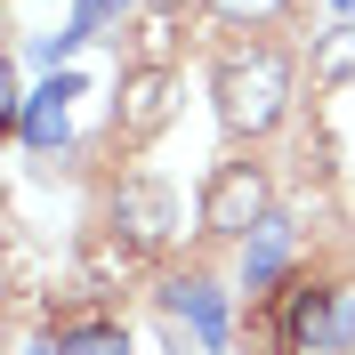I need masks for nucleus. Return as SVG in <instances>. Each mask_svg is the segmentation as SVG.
Wrapping results in <instances>:
<instances>
[{
	"label": "nucleus",
	"instance_id": "obj_5",
	"mask_svg": "<svg viewBox=\"0 0 355 355\" xmlns=\"http://www.w3.org/2000/svg\"><path fill=\"white\" fill-rule=\"evenodd\" d=\"M178 113V73L170 65H130L121 73V97H113V137L121 146H146L154 130H170Z\"/></svg>",
	"mask_w": 355,
	"mask_h": 355
},
{
	"label": "nucleus",
	"instance_id": "obj_15",
	"mask_svg": "<svg viewBox=\"0 0 355 355\" xmlns=\"http://www.w3.org/2000/svg\"><path fill=\"white\" fill-rule=\"evenodd\" d=\"M73 49H81V33L65 24V33H49V41H41V65H57V57H73Z\"/></svg>",
	"mask_w": 355,
	"mask_h": 355
},
{
	"label": "nucleus",
	"instance_id": "obj_16",
	"mask_svg": "<svg viewBox=\"0 0 355 355\" xmlns=\"http://www.w3.org/2000/svg\"><path fill=\"white\" fill-rule=\"evenodd\" d=\"M33 355H65V339H41V347H33Z\"/></svg>",
	"mask_w": 355,
	"mask_h": 355
},
{
	"label": "nucleus",
	"instance_id": "obj_3",
	"mask_svg": "<svg viewBox=\"0 0 355 355\" xmlns=\"http://www.w3.org/2000/svg\"><path fill=\"white\" fill-rule=\"evenodd\" d=\"M266 218H275V178H266L259 162H218L210 186H202V234L250 243Z\"/></svg>",
	"mask_w": 355,
	"mask_h": 355
},
{
	"label": "nucleus",
	"instance_id": "obj_11",
	"mask_svg": "<svg viewBox=\"0 0 355 355\" xmlns=\"http://www.w3.org/2000/svg\"><path fill=\"white\" fill-rule=\"evenodd\" d=\"M57 339H65V355H130V331L121 323H73Z\"/></svg>",
	"mask_w": 355,
	"mask_h": 355
},
{
	"label": "nucleus",
	"instance_id": "obj_12",
	"mask_svg": "<svg viewBox=\"0 0 355 355\" xmlns=\"http://www.w3.org/2000/svg\"><path fill=\"white\" fill-rule=\"evenodd\" d=\"M202 8H210L218 24H275L291 0H202Z\"/></svg>",
	"mask_w": 355,
	"mask_h": 355
},
{
	"label": "nucleus",
	"instance_id": "obj_17",
	"mask_svg": "<svg viewBox=\"0 0 355 355\" xmlns=\"http://www.w3.org/2000/svg\"><path fill=\"white\" fill-rule=\"evenodd\" d=\"M339 8H347V17H355V0H339Z\"/></svg>",
	"mask_w": 355,
	"mask_h": 355
},
{
	"label": "nucleus",
	"instance_id": "obj_4",
	"mask_svg": "<svg viewBox=\"0 0 355 355\" xmlns=\"http://www.w3.org/2000/svg\"><path fill=\"white\" fill-rule=\"evenodd\" d=\"M105 226L137 250V259H162V250L178 243V194L162 186V178H121V186H113Z\"/></svg>",
	"mask_w": 355,
	"mask_h": 355
},
{
	"label": "nucleus",
	"instance_id": "obj_8",
	"mask_svg": "<svg viewBox=\"0 0 355 355\" xmlns=\"http://www.w3.org/2000/svg\"><path fill=\"white\" fill-rule=\"evenodd\" d=\"M130 275H137V250L121 243L113 226L81 243V291H89V299H113V291H130Z\"/></svg>",
	"mask_w": 355,
	"mask_h": 355
},
{
	"label": "nucleus",
	"instance_id": "obj_10",
	"mask_svg": "<svg viewBox=\"0 0 355 355\" xmlns=\"http://www.w3.org/2000/svg\"><path fill=\"white\" fill-rule=\"evenodd\" d=\"M347 81H355V17H339L315 41V89H347Z\"/></svg>",
	"mask_w": 355,
	"mask_h": 355
},
{
	"label": "nucleus",
	"instance_id": "obj_14",
	"mask_svg": "<svg viewBox=\"0 0 355 355\" xmlns=\"http://www.w3.org/2000/svg\"><path fill=\"white\" fill-rule=\"evenodd\" d=\"M121 8H130V0H81V17H73V33H81V41H97V33H105V24L121 17Z\"/></svg>",
	"mask_w": 355,
	"mask_h": 355
},
{
	"label": "nucleus",
	"instance_id": "obj_2",
	"mask_svg": "<svg viewBox=\"0 0 355 355\" xmlns=\"http://www.w3.org/2000/svg\"><path fill=\"white\" fill-rule=\"evenodd\" d=\"M283 355H355V291L347 283H291L283 291Z\"/></svg>",
	"mask_w": 355,
	"mask_h": 355
},
{
	"label": "nucleus",
	"instance_id": "obj_6",
	"mask_svg": "<svg viewBox=\"0 0 355 355\" xmlns=\"http://www.w3.org/2000/svg\"><path fill=\"white\" fill-rule=\"evenodd\" d=\"M162 315H170V323H186V331H194L210 355H226V291H218V283L178 275V283L162 291Z\"/></svg>",
	"mask_w": 355,
	"mask_h": 355
},
{
	"label": "nucleus",
	"instance_id": "obj_13",
	"mask_svg": "<svg viewBox=\"0 0 355 355\" xmlns=\"http://www.w3.org/2000/svg\"><path fill=\"white\" fill-rule=\"evenodd\" d=\"M170 41H178V17L154 8V17H146V57H137V65H170Z\"/></svg>",
	"mask_w": 355,
	"mask_h": 355
},
{
	"label": "nucleus",
	"instance_id": "obj_9",
	"mask_svg": "<svg viewBox=\"0 0 355 355\" xmlns=\"http://www.w3.org/2000/svg\"><path fill=\"white\" fill-rule=\"evenodd\" d=\"M283 259H291V226L266 218L259 234H250V250H243V291H250V299H266V291L283 283Z\"/></svg>",
	"mask_w": 355,
	"mask_h": 355
},
{
	"label": "nucleus",
	"instance_id": "obj_7",
	"mask_svg": "<svg viewBox=\"0 0 355 355\" xmlns=\"http://www.w3.org/2000/svg\"><path fill=\"white\" fill-rule=\"evenodd\" d=\"M73 97H81V73H49L41 89H33V105H24V146H65V130H73Z\"/></svg>",
	"mask_w": 355,
	"mask_h": 355
},
{
	"label": "nucleus",
	"instance_id": "obj_1",
	"mask_svg": "<svg viewBox=\"0 0 355 355\" xmlns=\"http://www.w3.org/2000/svg\"><path fill=\"white\" fill-rule=\"evenodd\" d=\"M210 97H218V121L234 137H266L275 121L291 113V57L275 41H259V49H234L218 65V81H210Z\"/></svg>",
	"mask_w": 355,
	"mask_h": 355
}]
</instances>
